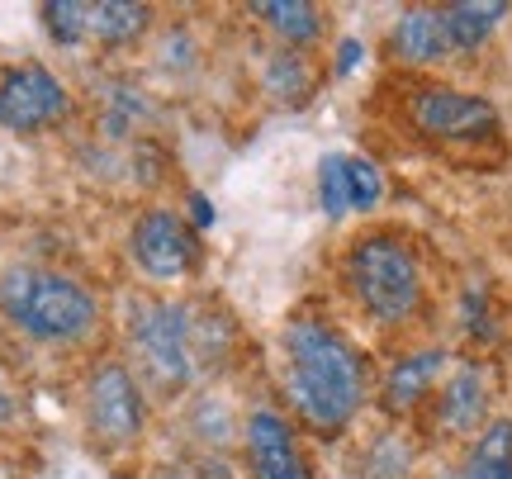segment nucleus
<instances>
[{
  "label": "nucleus",
  "instance_id": "1",
  "mask_svg": "<svg viewBox=\"0 0 512 479\" xmlns=\"http://www.w3.org/2000/svg\"><path fill=\"white\" fill-rule=\"evenodd\" d=\"M290 347V399L318 432H342L366 399V370L342 332L299 318L285 332Z\"/></svg>",
  "mask_w": 512,
  "mask_h": 479
},
{
  "label": "nucleus",
  "instance_id": "2",
  "mask_svg": "<svg viewBox=\"0 0 512 479\" xmlns=\"http://www.w3.org/2000/svg\"><path fill=\"white\" fill-rule=\"evenodd\" d=\"M0 314L38 342H76L95 323V299L86 285H76L62 271L10 266L0 276Z\"/></svg>",
  "mask_w": 512,
  "mask_h": 479
},
{
  "label": "nucleus",
  "instance_id": "3",
  "mask_svg": "<svg viewBox=\"0 0 512 479\" xmlns=\"http://www.w3.org/2000/svg\"><path fill=\"white\" fill-rule=\"evenodd\" d=\"M347 285L370 318L403 323L422 299L418 257L399 238H361L347 257Z\"/></svg>",
  "mask_w": 512,
  "mask_h": 479
},
{
  "label": "nucleus",
  "instance_id": "4",
  "mask_svg": "<svg viewBox=\"0 0 512 479\" xmlns=\"http://www.w3.org/2000/svg\"><path fill=\"white\" fill-rule=\"evenodd\" d=\"M133 342L166 385H185L195 375V323L181 304H143L133 314Z\"/></svg>",
  "mask_w": 512,
  "mask_h": 479
},
{
  "label": "nucleus",
  "instance_id": "5",
  "mask_svg": "<svg viewBox=\"0 0 512 479\" xmlns=\"http://www.w3.org/2000/svg\"><path fill=\"white\" fill-rule=\"evenodd\" d=\"M67 110H72L67 86L48 67H38V62L15 67V72H5V81H0V124L10 133L53 129L57 119H67Z\"/></svg>",
  "mask_w": 512,
  "mask_h": 479
},
{
  "label": "nucleus",
  "instance_id": "6",
  "mask_svg": "<svg viewBox=\"0 0 512 479\" xmlns=\"http://www.w3.org/2000/svg\"><path fill=\"white\" fill-rule=\"evenodd\" d=\"M413 124L427 138H446V143H475L498 133V110L479 95L451 91V86H427L413 95Z\"/></svg>",
  "mask_w": 512,
  "mask_h": 479
},
{
  "label": "nucleus",
  "instance_id": "7",
  "mask_svg": "<svg viewBox=\"0 0 512 479\" xmlns=\"http://www.w3.org/2000/svg\"><path fill=\"white\" fill-rule=\"evenodd\" d=\"M133 261L152 280H176L200 261V238H195V228L181 214L147 209L143 219L133 223Z\"/></svg>",
  "mask_w": 512,
  "mask_h": 479
},
{
  "label": "nucleus",
  "instance_id": "8",
  "mask_svg": "<svg viewBox=\"0 0 512 479\" xmlns=\"http://www.w3.org/2000/svg\"><path fill=\"white\" fill-rule=\"evenodd\" d=\"M86 413H91V432L100 442L124 446L138 437L143 427V394L133 385V375L124 366H100L86 385Z\"/></svg>",
  "mask_w": 512,
  "mask_h": 479
},
{
  "label": "nucleus",
  "instance_id": "9",
  "mask_svg": "<svg viewBox=\"0 0 512 479\" xmlns=\"http://www.w3.org/2000/svg\"><path fill=\"white\" fill-rule=\"evenodd\" d=\"M247 461H252L256 479H313L299 446H294L290 423L271 408L247 418Z\"/></svg>",
  "mask_w": 512,
  "mask_h": 479
},
{
  "label": "nucleus",
  "instance_id": "10",
  "mask_svg": "<svg viewBox=\"0 0 512 479\" xmlns=\"http://www.w3.org/2000/svg\"><path fill=\"white\" fill-rule=\"evenodd\" d=\"M389 48L403 62H441V57L456 53L451 38H446L441 10H408V15H399L394 34H389Z\"/></svg>",
  "mask_w": 512,
  "mask_h": 479
},
{
  "label": "nucleus",
  "instance_id": "11",
  "mask_svg": "<svg viewBox=\"0 0 512 479\" xmlns=\"http://www.w3.org/2000/svg\"><path fill=\"white\" fill-rule=\"evenodd\" d=\"M508 15L503 0H460V5H441V19H446V38L456 53H470L484 38L498 29V19Z\"/></svg>",
  "mask_w": 512,
  "mask_h": 479
},
{
  "label": "nucleus",
  "instance_id": "12",
  "mask_svg": "<svg viewBox=\"0 0 512 479\" xmlns=\"http://www.w3.org/2000/svg\"><path fill=\"white\" fill-rule=\"evenodd\" d=\"M441 351H413V356H403V361H394V370H389V380H384V404L394 408V413H403V408H413L427 394V385L437 380L441 370Z\"/></svg>",
  "mask_w": 512,
  "mask_h": 479
},
{
  "label": "nucleus",
  "instance_id": "13",
  "mask_svg": "<svg viewBox=\"0 0 512 479\" xmlns=\"http://www.w3.org/2000/svg\"><path fill=\"white\" fill-rule=\"evenodd\" d=\"M152 10L147 5H133V0H100V5H86V38L95 43H128L147 29Z\"/></svg>",
  "mask_w": 512,
  "mask_h": 479
},
{
  "label": "nucleus",
  "instance_id": "14",
  "mask_svg": "<svg viewBox=\"0 0 512 479\" xmlns=\"http://www.w3.org/2000/svg\"><path fill=\"white\" fill-rule=\"evenodd\" d=\"M484 375L475 366H465L460 375H451V385L441 394V423L451 432H475L484 423Z\"/></svg>",
  "mask_w": 512,
  "mask_h": 479
},
{
  "label": "nucleus",
  "instance_id": "15",
  "mask_svg": "<svg viewBox=\"0 0 512 479\" xmlns=\"http://www.w3.org/2000/svg\"><path fill=\"white\" fill-rule=\"evenodd\" d=\"M252 15L266 19L290 48H304V43L323 34V19H318L309 0H261V5H252Z\"/></svg>",
  "mask_w": 512,
  "mask_h": 479
},
{
  "label": "nucleus",
  "instance_id": "16",
  "mask_svg": "<svg viewBox=\"0 0 512 479\" xmlns=\"http://www.w3.org/2000/svg\"><path fill=\"white\" fill-rule=\"evenodd\" d=\"M266 86H271V95H280L285 105H304L313 91V72H309V62L294 53H280L271 57V67H266Z\"/></svg>",
  "mask_w": 512,
  "mask_h": 479
},
{
  "label": "nucleus",
  "instance_id": "17",
  "mask_svg": "<svg viewBox=\"0 0 512 479\" xmlns=\"http://www.w3.org/2000/svg\"><path fill=\"white\" fill-rule=\"evenodd\" d=\"M318 204L328 209L332 219H342L351 214V185H347V157L342 152H332L318 162Z\"/></svg>",
  "mask_w": 512,
  "mask_h": 479
},
{
  "label": "nucleus",
  "instance_id": "18",
  "mask_svg": "<svg viewBox=\"0 0 512 479\" xmlns=\"http://www.w3.org/2000/svg\"><path fill=\"white\" fill-rule=\"evenodd\" d=\"M38 15H43V29L57 43H81L86 38V5L81 0H48Z\"/></svg>",
  "mask_w": 512,
  "mask_h": 479
},
{
  "label": "nucleus",
  "instance_id": "19",
  "mask_svg": "<svg viewBox=\"0 0 512 479\" xmlns=\"http://www.w3.org/2000/svg\"><path fill=\"white\" fill-rule=\"evenodd\" d=\"M347 185H351V209H375L384 195V176L380 166L366 162V157H347Z\"/></svg>",
  "mask_w": 512,
  "mask_h": 479
},
{
  "label": "nucleus",
  "instance_id": "20",
  "mask_svg": "<svg viewBox=\"0 0 512 479\" xmlns=\"http://www.w3.org/2000/svg\"><path fill=\"white\" fill-rule=\"evenodd\" d=\"M465 314H470V332H475V337H489V323H484V295H479V290L465 295Z\"/></svg>",
  "mask_w": 512,
  "mask_h": 479
},
{
  "label": "nucleus",
  "instance_id": "21",
  "mask_svg": "<svg viewBox=\"0 0 512 479\" xmlns=\"http://www.w3.org/2000/svg\"><path fill=\"white\" fill-rule=\"evenodd\" d=\"M190 219H195V228H209V223H214V209H209L204 195H190Z\"/></svg>",
  "mask_w": 512,
  "mask_h": 479
},
{
  "label": "nucleus",
  "instance_id": "22",
  "mask_svg": "<svg viewBox=\"0 0 512 479\" xmlns=\"http://www.w3.org/2000/svg\"><path fill=\"white\" fill-rule=\"evenodd\" d=\"M356 62H361V43H356V38H347V43H342V53H337V72H351Z\"/></svg>",
  "mask_w": 512,
  "mask_h": 479
},
{
  "label": "nucleus",
  "instance_id": "23",
  "mask_svg": "<svg viewBox=\"0 0 512 479\" xmlns=\"http://www.w3.org/2000/svg\"><path fill=\"white\" fill-rule=\"evenodd\" d=\"M441 479H470V475H465V470H451V475H441Z\"/></svg>",
  "mask_w": 512,
  "mask_h": 479
},
{
  "label": "nucleus",
  "instance_id": "24",
  "mask_svg": "<svg viewBox=\"0 0 512 479\" xmlns=\"http://www.w3.org/2000/svg\"><path fill=\"white\" fill-rule=\"evenodd\" d=\"M498 479H512V470H503V475H498Z\"/></svg>",
  "mask_w": 512,
  "mask_h": 479
}]
</instances>
